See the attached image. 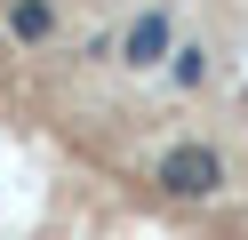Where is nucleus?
<instances>
[{"label": "nucleus", "mask_w": 248, "mask_h": 240, "mask_svg": "<svg viewBox=\"0 0 248 240\" xmlns=\"http://www.w3.org/2000/svg\"><path fill=\"white\" fill-rule=\"evenodd\" d=\"M168 56H176V80H184V88H192V80L208 72V56H200V48H168Z\"/></svg>", "instance_id": "20e7f679"}, {"label": "nucleus", "mask_w": 248, "mask_h": 240, "mask_svg": "<svg viewBox=\"0 0 248 240\" xmlns=\"http://www.w3.org/2000/svg\"><path fill=\"white\" fill-rule=\"evenodd\" d=\"M160 56H168V16L144 8V16L128 24V64H160Z\"/></svg>", "instance_id": "f03ea898"}, {"label": "nucleus", "mask_w": 248, "mask_h": 240, "mask_svg": "<svg viewBox=\"0 0 248 240\" xmlns=\"http://www.w3.org/2000/svg\"><path fill=\"white\" fill-rule=\"evenodd\" d=\"M152 176H160L176 200H208V192L224 184V160H216L208 144H176V152H160V168H152Z\"/></svg>", "instance_id": "f257e3e1"}, {"label": "nucleus", "mask_w": 248, "mask_h": 240, "mask_svg": "<svg viewBox=\"0 0 248 240\" xmlns=\"http://www.w3.org/2000/svg\"><path fill=\"white\" fill-rule=\"evenodd\" d=\"M8 32H16V40H48L56 8H48V0H8Z\"/></svg>", "instance_id": "7ed1b4c3"}]
</instances>
